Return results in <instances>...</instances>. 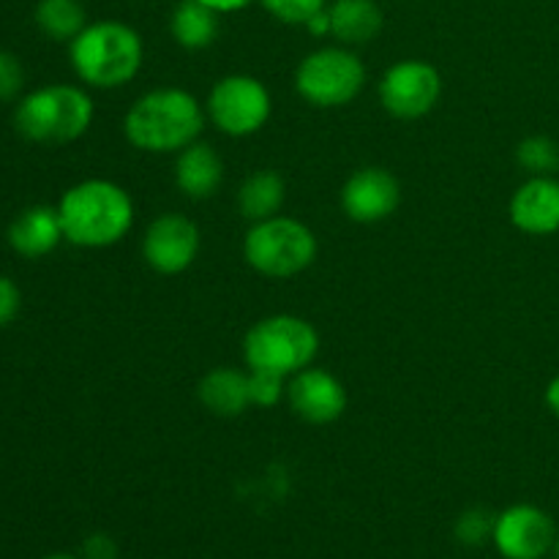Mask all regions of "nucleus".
I'll return each mask as SVG.
<instances>
[{
    "instance_id": "1",
    "label": "nucleus",
    "mask_w": 559,
    "mask_h": 559,
    "mask_svg": "<svg viewBox=\"0 0 559 559\" xmlns=\"http://www.w3.org/2000/svg\"><path fill=\"white\" fill-rule=\"evenodd\" d=\"M60 227L69 243L82 249H107L129 235L134 202L123 186L104 178L80 180L58 202Z\"/></svg>"
},
{
    "instance_id": "2",
    "label": "nucleus",
    "mask_w": 559,
    "mask_h": 559,
    "mask_svg": "<svg viewBox=\"0 0 559 559\" xmlns=\"http://www.w3.org/2000/svg\"><path fill=\"white\" fill-rule=\"evenodd\" d=\"M205 107L183 87H156L131 104L123 118L126 140L145 153H180L200 140Z\"/></svg>"
},
{
    "instance_id": "3",
    "label": "nucleus",
    "mask_w": 559,
    "mask_h": 559,
    "mask_svg": "<svg viewBox=\"0 0 559 559\" xmlns=\"http://www.w3.org/2000/svg\"><path fill=\"white\" fill-rule=\"evenodd\" d=\"M142 55L145 49L140 33L118 20L93 22L69 47L76 76L85 85L102 91H115L134 80L142 66Z\"/></svg>"
},
{
    "instance_id": "4",
    "label": "nucleus",
    "mask_w": 559,
    "mask_h": 559,
    "mask_svg": "<svg viewBox=\"0 0 559 559\" xmlns=\"http://www.w3.org/2000/svg\"><path fill=\"white\" fill-rule=\"evenodd\" d=\"M93 98L76 85H44L20 98L14 126L38 145H66L91 129Z\"/></svg>"
},
{
    "instance_id": "5",
    "label": "nucleus",
    "mask_w": 559,
    "mask_h": 559,
    "mask_svg": "<svg viewBox=\"0 0 559 559\" xmlns=\"http://www.w3.org/2000/svg\"><path fill=\"white\" fill-rule=\"evenodd\" d=\"M320 353V336L304 317L273 314L251 325L243 338V358L249 369L276 371L293 377L314 364Z\"/></svg>"
},
{
    "instance_id": "6",
    "label": "nucleus",
    "mask_w": 559,
    "mask_h": 559,
    "mask_svg": "<svg viewBox=\"0 0 559 559\" xmlns=\"http://www.w3.org/2000/svg\"><path fill=\"white\" fill-rule=\"evenodd\" d=\"M243 257L260 276L293 278L317 260V238L298 218L273 216L251 224Z\"/></svg>"
},
{
    "instance_id": "7",
    "label": "nucleus",
    "mask_w": 559,
    "mask_h": 559,
    "mask_svg": "<svg viewBox=\"0 0 559 559\" xmlns=\"http://www.w3.org/2000/svg\"><path fill=\"white\" fill-rule=\"evenodd\" d=\"M366 85V66L349 47H322L306 55L295 71V91L320 109L355 102Z\"/></svg>"
},
{
    "instance_id": "8",
    "label": "nucleus",
    "mask_w": 559,
    "mask_h": 559,
    "mask_svg": "<svg viewBox=\"0 0 559 559\" xmlns=\"http://www.w3.org/2000/svg\"><path fill=\"white\" fill-rule=\"evenodd\" d=\"M271 93L257 76L229 74L207 93L205 115L222 134L251 136L271 118Z\"/></svg>"
},
{
    "instance_id": "9",
    "label": "nucleus",
    "mask_w": 559,
    "mask_h": 559,
    "mask_svg": "<svg viewBox=\"0 0 559 559\" xmlns=\"http://www.w3.org/2000/svg\"><path fill=\"white\" fill-rule=\"evenodd\" d=\"M380 104L399 120L429 115L442 96V76L426 60H399L382 74Z\"/></svg>"
},
{
    "instance_id": "10",
    "label": "nucleus",
    "mask_w": 559,
    "mask_h": 559,
    "mask_svg": "<svg viewBox=\"0 0 559 559\" xmlns=\"http://www.w3.org/2000/svg\"><path fill=\"white\" fill-rule=\"evenodd\" d=\"M200 254V227L183 213H164L153 218L142 235V257L164 276L189 271Z\"/></svg>"
},
{
    "instance_id": "11",
    "label": "nucleus",
    "mask_w": 559,
    "mask_h": 559,
    "mask_svg": "<svg viewBox=\"0 0 559 559\" xmlns=\"http://www.w3.org/2000/svg\"><path fill=\"white\" fill-rule=\"evenodd\" d=\"M491 540L506 559H544L555 551L557 527L540 508L511 506L495 519Z\"/></svg>"
},
{
    "instance_id": "12",
    "label": "nucleus",
    "mask_w": 559,
    "mask_h": 559,
    "mask_svg": "<svg viewBox=\"0 0 559 559\" xmlns=\"http://www.w3.org/2000/svg\"><path fill=\"white\" fill-rule=\"evenodd\" d=\"M402 202V186L388 169L360 167L342 186L344 216L358 224H377L393 216Z\"/></svg>"
},
{
    "instance_id": "13",
    "label": "nucleus",
    "mask_w": 559,
    "mask_h": 559,
    "mask_svg": "<svg viewBox=\"0 0 559 559\" xmlns=\"http://www.w3.org/2000/svg\"><path fill=\"white\" fill-rule=\"evenodd\" d=\"M287 402L300 420L314 426L333 424L347 409V391L331 371L306 366L304 371L293 374L287 385Z\"/></svg>"
},
{
    "instance_id": "14",
    "label": "nucleus",
    "mask_w": 559,
    "mask_h": 559,
    "mask_svg": "<svg viewBox=\"0 0 559 559\" xmlns=\"http://www.w3.org/2000/svg\"><path fill=\"white\" fill-rule=\"evenodd\" d=\"M508 216L524 235L544 238L559 233V180L551 175H533L513 191Z\"/></svg>"
},
{
    "instance_id": "15",
    "label": "nucleus",
    "mask_w": 559,
    "mask_h": 559,
    "mask_svg": "<svg viewBox=\"0 0 559 559\" xmlns=\"http://www.w3.org/2000/svg\"><path fill=\"white\" fill-rule=\"evenodd\" d=\"M9 246L25 260H41V257L52 254L63 238V227H60L58 207L49 205H31L9 224Z\"/></svg>"
},
{
    "instance_id": "16",
    "label": "nucleus",
    "mask_w": 559,
    "mask_h": 559,
    "mask_svg": "<svg viewBox=\"0 0 559 559\" xmlns=\"http://www.w3.org/2000/svg\"><path fill=\"white\" fill-rule=\"evenodd\" d=\"M224 180V162L207 142H191L178 153L175 162V183L189 200H207L218 191Z\"/></svg>"
},
{
    "instance_id": "17",
    "label": "nucleus",
    "mask_w": 559,
    "mask_h": 559,
    "mask_svg": "<svg viewBox=\"0 0 559 559\" xmlns=\"http://www.w3.org/2000/svg\"><path fill=\"white\" fill-rule=\"evenodd\" d=\"M197 396L207 413L218 415V418H238L251 407L249 371L229 369V366L207 371L200 380Z\"/></svg>"
},
{
    "instance_id": "18",
    "label": "nucleus",
    "mask_w": 559,
    "mask_h": 559,
    "mask_svg": "<svg viewBox=\"0 0 559 559\" xmlns=\"http://www.w3.org/2000/svg\"><path fill=\"white\" fill-rule=\"evenodd\" d=\"M331 36L344 47L369 44L382 31V9L374 0H336L328 5Z\"/></svg>"
},
{
    "instance_id": "19",
    "label": "nucleus",
    "mask_w": 559,
    "mask_h": 559,
    "mask_svg": "<svg viewBox=\"0 0 559 559\" xmlns=\"http://www.w3.org/2000/svg\"><path fill=\"white\" fill-rule=\"evenodd\" d=\"M284 194H287V186H284L282 175H276L273 169H257L240 186L238 207L249 222H265V218L278 216Z\"/></svg>"
},
{
    "instance_id": "20",
    "label": "nucleus",
    "mask_w": 559,
    "mask_h": 559,
    "mask_svg": "<svg viewBox=\"0 0 559 559\" xmlns=\"http://www.w3.org/2000/svg\"><path fill=\"white\" fill-rule=\"evenodd\" d=\"M169 31L183 49H205L218 36V11L200 0H180L169 20Z\"/></svg>"
},
{
    "instance_id": "21",
    "label": "nucleus",
    "mask_w": 559,
    "mask_h": 559,
    "mask_svg": "<svg viewBox=\"0 0 559 559\" xmlns=\"http://www.w3.org/2000/svg\"><path fill=\"white\" fill-rule=\"evenodd\" d=\"M36 25L52 41H74L87 27V14L82 0H38Z\"/></svg>"
},
{
    "instance_id": "22",
    "label": "nucleus",
    "mask_w": 559,
    "mask_h": 559,
    "mask_svg": "<svg viewBox=\"0 0 559 559\" xmlns=\"http://www.w3.org/2000/svg\"><path fill=\"white\" fill-rule=\"evenodd\" d=\"M516 162L527 169L530 175H551L559 169V145L551 136L535 134L519 142Z\"/></svg>"
},
{
    "instance_id": "23",
    "label": "nucleus",
    "mask_w": 559,
    "mask_h": 559,
    "mask_svg": "<svg viewBox=\"0 0 559 559\" xmlns=\"http://www.w3.org/2000/svg\"><path fill=\"white\" fill-rule=\"evenodd\" d=\"M284 380L287 377L276 374V371H262V369H249V393H251V404L254 407H276L278 402L284 399L287 388H284Z\"/></svg>"
},
{
    "instance_id": "24",
    "label": "nucleus",
    "mask_w": 559,
    "mask_h": 559,
    "mask_svg": "<svg viewBox=\"0 0 559 559\" xmlns=\"http://www.w3.org/2000/svg\"><path fill=\"white\" fill-rule=\"evenodd\" d=\"M271 16L284 25H306L314 14L328 9L325 0H260Z\"/></svg>"
},
{
    "instance_id": "25",
    "label": "nucleus",
    "mask_w": 559,
    "mask_h": 559,
    "mask_svg": "<svg viewBox=\"0 0 559 559\" xmlns=\"http://www.w3.org/2000/svg\"><path fill=\"white\" fill-rule=\"evenodd\" d=\"M495 519L484 511V508H473V511L462 513V519L456 522V535L462 544L475 546V544H484V540L491 538L495 533Z\"/></svg>"
},
{
    "instance_id": "26",
    "label": "nucleus",
    "mask_w": 559,
    "mask_h": 559,
    "mask_svg": "<svg viewBox=\"0 0 559 559\" xmlns=\"http://www.w3.org/2000/svg\"><path fill=\"white\" fill-rule=\"evenodd\" d=\"M22 85H25V69H22L20 58L9 49H0V102H11L20 96Z\"/></svg>"
},
{
    "instance_id": "27",
    "label": "nucleus",
    "mask_w": 559,
    "mask_h": 559,
    "mask_svg": "<svg viewBox=\"0 0 559 559\" xmlns=\"http://www.w3.org/2000/svg\"><path fill=\"white\" fill-rule=\"evenodd\" d=\"M20 306H22L20 287H16L9 276H3V273H0V328L11 325V322L16 320V314H20Z\"/></svg>"
},
{
    "instance_id": "28",
    "label": "nucleus",
    "mask_w": 559,
    "mask_h": 559,
    "mask_svg": "<svg viewBox=\"0 0 559 559\" xmlns=\"http://www.w3.org/2000/svg\"><path fill=\"white\" fill-rule=\"evenodd\" d=\"M85 559H115V544L107 535H93L85 540Z\"/></svg>"
},
{
    "instance_id": "29",
    "label": "nucleus",
    "mask_w": 559,
    "mask_h": 559,
    "mask_svg": "<svg viewBox=\"0 0 559 559\" xmlns=\"http://www.w3.org/2000/svg\"><path fill=\"white\" fill-rule=\"evenodd\" d=\"M304 27L311 33V36H325V33H331V14H328V9H322L320 14L311 16Z\"/></svg>"
},
{
    "instance_id": "30",
    "label": "nucleus",
    "mask_w": 559,
    "mask_h": 559,
    "mask_svg": "<svg viewBox=\"0 0 559 559\" xmlns=\"http://www.w3.org/2000/svg\"><path fill=\"white\" fill-rule=\"evenodd\" d=\"M200 3L211 5L213 11H218V14H229V11L246 9V5H251L254 0H200Z\"/></svg>"
},
{
    "instance_id": "31",
    "label": "nucleus",
    "mask_w": 559,
    "mask_h": 559,
    "mask_svg": "<svg viewBox=\"0 0 559 559\" xmlns=\"http://www.w3.org/2000/svg\"><path fill=\"white\" fill-rule=\"evenodd\" d=\"M546 407L551 409V415L559 418V374L546 385Z\"/></svg>"
},
{
    "instance_id": "32",
    "label": "nucleus",
    "mask_w": 559,
    "mask_h": 559,
    "mask_svg": "<svg viewBox=\"0 0 559 559\" xmlns=\"http://www.w3.org/2000/svg\"><path fill=\"white\" fill-rule=\"evenodd\" d=\"M44 559H76L74 555H63V551H58V555H47Z\"/></svg>"
},
{
    "instance_id": "33",
    "label": "nucleus",
    "mask_w": 559,
    "mask_h": 559,
    "mask_svg": "<svg viewBox=\"0 0 559 559\" xmlns=\"http://www.w3.org/2000/svg\"><path fill=\"white\" fill-rule=\"evenodd\" d=\"M555 555H557V559H559V535H557V540H555Z\"/></svg>"
}]
</instances>
